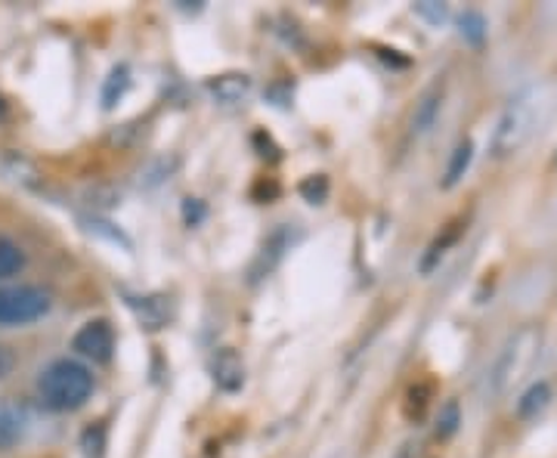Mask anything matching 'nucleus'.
Segmentation results:
<instances>
[{"label": "nucleus", "instance_id": "1", "mask_svg": "<svg viewBox=\"0 0 557 458\" xmlns=\"http://www.w3.org/2000/svg\"><path fill=\"white\" fill-rule=\"evenodd\" d=\"M38 391L47 409L75 412L94 394V375L87 366H81L75 359H57L40 372Z\"/></svg>", "mask_w": 557, "mask_h": 458}, {"label": "nucleus", "instance_id": "2", "mask_svg": "<svg viewBox=\"0 0 557 458\" xmlns=\"http://www.w3.org/2000/svg\"><path fill=\"white\" fill-rule=\"evenodd\" d=\"M539 90H520L515 100L502 109L493 131V156L496 159H508L523 149V143L533 137V127L539 121Z\"/></svg>", "mask_w": 557, "mask_h": 458}, {"label": "nucleus", "instance_id": "3", "mask_svg": "<svg viewBox=\"0 0 557 458\" xmlns=\"http://www.w3.org/2000/svg\"><path fill=\"white\" fill-rule=\"evenodd\" d=\"M539 341L542 338H539V332L533 325H523V329H518L511 338L505 341V347L498 350L496 362H493V372H490L496 397H505L518 384L520 375L530 369V362H533L539 350Z\"/></svg>", "mask_w": 557, "mask_h": 458}, {"label": "nucleus", "instance_id": "4", "mask_svg": "<svg viewBox=\"0 0 557 458\" xmlns=\"http://www.w3.org/2000/svg\"><path fill=\"white\" fill-rule=\"evenodd\" d=\"M50 295L38 285H7L0 288V325H28L47 317Z\"/></svg>", "mask_w": 557, "mask_h": 458}, {"label": "nucleus", "instance_id": "5", "mask_svg": "<svg viewBox=\"0 0 557 458\" xmlns=\"http://www.w3.org/2000/svg\"><path fill=\"white\" fill-rule=\"evenodd\" d=\"M72 347L78 350L84 359H94V362H109L112 350H115V332L106 319H94L87 325H81V332L72 341Z\"/></svg>", "mask_w": 557, "mask_h": 458}, {"label": "nucleus", "instance_id": "6", "mask_svg": "<svg viewBox=\"0 0 557 458\" xmlns=\"http://www.w3.org/2000/svg\"><path fill=\"white\" fill-rule=\"evenodd\" d=\"M214 381H218L220 391H226V394H236L245 384V366H242L236 350H230V347L220 350L218 359H214Z\"/></svg>", "mask_w": 557, "mask_h": 458}, {"label": "nucleus", "instance_id": "7", "mask_svg": "<svg viewBox=\"0 0 557 458\" xmlns=\"http://www.w3.org/2000/svg\"><path fill=\"white\" fill-rule=\"evenodd\" d=\"M211 94L223 106H236V102H242L251 94V78L248 75H236V72L233 75H220V78L211 81Z\"/></svg>", "mask_w": 557, "mask_h": 458}, {"label": "nucleus", "instance_id": "8", "mask_svg": "<svg viewBox=\"0 0 557 458\" xmlns=\"http://www.w3.org/2000/svg\"><path fill=\"white\" fill-rule=\"evenodd\" d=\"M440 109H443V90L431 87L421 100L416 102V112H412V131L416 134H428L440 119Z\"/></svg>", "mask_w": 557, "mask_h": 458}, {"label": "nucleus", "instance_id": "9", "mask_svg": "<svg viewBox=\"0 0 557 458\" xmlns=\"http://www.w3.org/2000/svg\"><path fill=\"white\" fill-rule=\"evenodd\" d=\"M548 403H552V384H548V381H536V384L518 399V416L527 421L536 419L539 412L548 409Z\"/></svg>", "mask_w": 557, "mask_h": 458}, {"label": "nucleus", "instance_id": "10", "mask_svg": "<svg viewBox=\"0 0 557 458\" xmlns=\"http://www.w3.org/2000/svg\"><path fill=\"white\" fill-rule=\"evenodd\" d=\"M471 161H474V143L461 140L456 146V149H453V156H449V164H446V174H443V186H446V189H453L458 180L468 174Z\"/></svg>", "mask_w": 557, "mask_h": 458}, {"label": "nucleus", "instance_id": "11", "mask_svg": "<svg viewBox=\"0 0 557 458\" xmlns=\"http://www.w3.org/2000/svg\"><path fill=\"white\" fill-rule=\"evenodd\" d=\"M131 304H134L139 322H143L146 329H161V325L171 319V307L164 304L161 295H152V298H137V300H131Z\"/></svg>", "mask_w": 557, "mask_h": 458}, {"label": "nucleus", "instance_id": "12", "mask_svg": "<svg viewBox=\"0 0 557 458\" xmlns=\"http://www.w3.org/2000/svg\"><path fill=\"white\" fill-rule=\"evenodd\" d=\"M461 230H465V220H453V223L443 230V236H437V239H434V245L428 248V255H424V260H421V270H424V273H431V270L437 267V260L443 258V255H446V251H449V248H453V245L458 242Z\"/></svg>", "mask_w": 557, "mask_h": 458}, {"label": "nucleus", "instance_id": "13", "mask_svg": "<svg viewBox=\"0 0 557 458\" xmlns=\"http://www.w3.org/2000/svg\"><path fill=\"white\" fill-rule=\"evenodd\" d=\"M22 431H25V421L20 412L13 406L0 403V453H10L22 440Z\"/></svg>", "mask_w": 557, "mask_h": 458}, {"label": "nucleus", "instance_id": "14", "mask_svg": "<svg viewBox=\"0 0 557 458\" xmlns=\"http://www.w3.org/2000/svg\"><path fill=\"white\" fill-rule=\"evenodd\" d=\"M127 84H131V72H127V65L112 69V75H109L106 87H102V106H106V109H112V106L124 97Z\"/></svg>", "mask_w": 557, "mask_h": 458}, {"label": "nucleus", "instance_id": "15", "mask_svg": "<svg viewBox=\"0 0 557 458\" xmlns=\"http://www.w3.org/2000/svg\"><path fill=\"white\" fill-rule=\"evenodd\" d=\"M428 406H431V384H416V387H409V394H406V419L409 421H421L424 419V412H428Z\"/></svg>", "mask_w": 557, "mask_h": 458}, {"label": "nucleus", "instance_id": "16", "mask_svg": "<svg viewBox=\"0 0 557 458\" xmlns=\"http://www.w3.org/2000/svg\"><path fill=\"white\" fill-rule=\"evenodd\" d=\"M25 267V255L20 251V245H13L10 239H0V280L16 276Z\"/></svg>", "mask_w": 557, "mask_h": 458}, {"label": "nucleus", "instance_id": "17", "mask_svg": "<svg viewBox=\"0 0 557 458\" xmlns=\"http://www.w3.org/2000/svg\"><path fill=\"white\" fill-rule=\"evenodd\" d=\"M458 424H461V409H458V403H446L443 409H440V419H437V437L440 440H449L458 431Z\"/></svg>", "mask_w": 557, "mask_h": 458}, {"label": "nucleus", "instance_id": "18", "mask_svg": "<svg viewBox=\"0 0 557 458\" xmlns=\"http://www.w3.org/2000/svg\"><path fill=\"white\" fill-rule=\"evenodd\" d=\"M461 38L471 40V44H483V38H486V20L480 16L478 10H468L461 16Z\"/></svg>", "mask_w": 557, "mask_h": 458}, {"label": "nucleus", "instance_id": "19", "mask_svg": "<svg viewBox=\"0 0 557 458\" xmlns=\"http://www.w3.org/2000/svg\"><path fill=\"white\" fill-rule=\"evenodd\" d=\"M81 446H84V456L87 458H102V453H106V428L102 424L87 428L84 437H81Z\"/></svg>", "mask_w": 557, "mask_h": 458}, {"label": "nucleus", "instance_id": "20", "mask_svg": "<svg viewBox=\"0 0 557 458\" xmlns=\"http://www.w3.org/2000/svg\"><path fill=\"white\" fill-rule=\"evenodd\" d=\"M300 196L310 201V205H322L329 196V180L325 177H310L300 183Z\"/></svg>", "mask_w": 557, "mask_h": 458}, {"label": "nucleus", "instance_id": "21", "mask_svg": "<svg viewBox=\"0 0 557 458\" xmlns=\"http://www.w3.org/2000/svg\"><path fill=\"white\" fill-rule=\"evenodd\" d=\"M416 13L421 20L431 22V25H440V22H446V16H449V10H446L443 3H434V0H421V3H416Z\"/></svg>", "mask_w": 557, "mask_h": 458}, {"label": "nucleus", "instance_id": "22", "mask_svg": "<svg viewBox=\"0 0 557 458\" xmlns=\"http://www.w3.org/2000/svg\"><path fill=\"white\" fill-rule=\"evenodd\" d=\"M13 369H16V357H13V350L0 344V381L7 379V375H10Z\"/></svg>", "mask_w": 557, "mask_h": 458}]
</instances>
